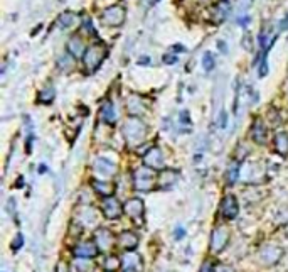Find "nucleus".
<instances>
[{"instance_id":"nucleus-22","label":"nucleus","mask_w":288,"mask_h":272,"mask_svg":"<svg viewBox=\"0 0 288 272\" xmlns=\"http://www.w3.org/2000/svg\"><path fill=\"white\" fill-rule=\"evenodd\" d=\"M101 118L104 124H115L117 122V112H115V107L112 102H106L101 108Z\"/></svg>"},{"instance_id":"nucleus-17","label":"nucleus","mask_w":288,"mask_h":272,"mask_svg":"<svg viewBox=\"0 0 288 272\" xmlns=\"http://www.w3.org/2000/svg\"><path fill=\"white\" fill-rule=\"evenodd\" d=\"M142 257L135 252H127L122 257V267L125 270H142Z\"/></svg>"},{"instance_id":"nucleus-20","label":"nucleus","mask_w":288,"mask_h":272,"mask_svg":"<svg viewBox=\"0 0 288 272\" xmlns=\"http://www.w3.org/2000/svg\"><path fill=\"white\" fill-rule=\"evenodd\" d=\"M251 137H253L255 142H258V144L266 142V129H265V125L260 118L255 120L253 127H251Z\"/></svg>"},{"instance_id":"nucleus-35","label":"nucleus","mask_w":288,"mask_h":272,"mask_svg":"<svg viewBox=\"0 0 288 272\" xmlns=\"http://www.w3.org/2000/svg\"><path fill=\"white\" fill-rule=\"evenodd\" d=\"M181 122H182V125H187V124H191L189 113H187V112H181Z\"/></svg>"},{"instance_id":"nucleus-36","label":"nucleus","mask_w":288,"mask_h":272,"mask_svg":"<svg viewBox=\"0 0 288 272\" xmlns=\"http://www.w3.org/2000/svg\"><path fill=\"white\" fill-rule=\"evenodd\" d=\"M214 272H234V270H233V267H229V265H218Z\"/></svg>"},{"instance_id":"nucleus-30","label":"nucleus","mask_w":288,"mask_h":272,"mask_svg":"<svg viewBox=\"0 0 288 272\" xmlns=\"http://www.w3.org/2000/svg\"><path fill=\"white\" fill-rule=\"evenodd\" d=\"M59 66L62 70H67V68H73V56L71 54H66L59 57Z\"/></svg>"},{"instance_id":"nucleus-24","label":"nucleus","mask_w":288,"mask_h":272,"mask_svg":"<svg viewBox=\"0 0 288 272\" xmlns=\"http://www.w3.org/2000/svg\"><path fill=\"white\" fill-rule=\"evenodd\" d=\"M81 215L85 217V218H81V223L86 225V227H91V225L98 220L96 218V210H95V208H91V206L81 208Z\"/></svg>"},{"instance_id":"nucleus-40","label":"nucleus","mask_w":288,"mask_h":272,"mask_svg":"<svg viewBox=\"0 0 288 272\" xmlns=\"http://www.w3.org/2000/svg\"><path fill=\"white\" fill-rule=\"evenodd\" d=\"M125 272H140V270H125Z\"/></svg>"},{"instance_id":"nucleus-11","label":"nucleus","mask_w":288,"mask_h":272,"mask_svg":"<svg viewBox=\"0 0 288 272\" xmlns=\"http://www.w3.org/2000/svg\"><path fill=\"white\" fill-rule=\"evenodd\" d=\"M93 240H95V244L98 245L99 250H108L115 244V235L112 230L108 228H98Z\"/></svg>"},{"instance_id":"nucleus-31","label":"nucleus","mask_w":288,"mask_h":272,"mask_svg":"<svg viewBox=\"0 0 288 272\" xmlns=\"http://www.w3.org/2000/svg\"><path fill=\"white\" fill-rule=\"evenodd\" d=\"M73 20H75V15H73V14H62L59 17V22L62 25H71Z\"/></svg>"},{"instance_id":"nucleus-3","label":"nucleus","mask_w":288,"mask_h":272,"mask_svg":"<svg viewBox=\"0 0 288 272\" xmlns=\"http://www.w3.org/2000/svg\"><path fill=\"white\" fill-rule=\"evenodd\" d=\"M266 167L261 163H243L239 169V177L248 185H256V183L265 181Z\"/></svg>"},{"instance_id":"nucleus-14","label":"nucleus","mask_w":288,"mask_h":272,"mask_svg":"<svg viewBox=\"0 0 288 272\" xmlns=\"http://www.w3.org/2000/svg\"><path fill=\"white\" fill-rule=\"evenodd\" d=\"M118 240V245L122 247L123 250H127V252H133L135 247L138 245V235L135 232H122L117 237Z\"/></svg>"},{"instance_id":"nucleus-2","label":"nucleus","mask_w":288,"mask_h":272,"mask_svg":"<svg viewBox=\"0 0 288 272\" xmlns=\"http://www.w3.org/2000/svg\"><path fill=\"white\" fill-rule=\"evenodd\" d=\"M157 179H159V177L155 176L154 169H150V167L147 166H142L133 171V188L137 191H142V193L154 191L157 188Z\"/></svg>"},{"instance_id":"nucleus-13","label":"nucleus","mask_w":288,"mask_h":272,"mask_svg":"<svg viewBox=\"0 0 288 272\" xmlns=\"http://www.w3.org/2000/svg\"><path fill=\"white\" fill-rule=\"evenodd\" d=\"M239 211V206H238V201L236 198L233 195L226 196L221 203V215L226 218V220H234Z\"/></svg>"},{"instance_id":"nucleus-12","label":"nucleus","mask_w":288,"mask_h":272,"mask_svg":"<svg viewBox=\"0 0 288 272\" xmlns=\"http://www.w3.org/2000/svg\"><path fill=\"white\" fill-rule=\"evenodd\" d=\"M143 164L150 169H162L164 167V156L159 147L150 149L149 153L143 156Z\"/></svg>"},{"instance_id":"nucleus-19","label":"nucleus","mask_w":288,"mask_h":272,"mask_svg":"<svg viewBox=\"0 0 288 272\" xmlns=\"http://www.w3.org/2000/svg\"><path fill=\"white\" fill-rule=\"evenodd\" d=\"M127 108H128V112L132 113V117H137V115L143 113L145 103L140 97L132 95V97H128V100H127Z\"/></svg>"},{"instance_id":"nucleus-5","label":"nucleus","mask_w":288,"mask_h":272,"mask_svg":"<svg viewBox=\"0 0 288 272\" xmlns=\"http://www.w3.org/2000/svg\"><path fill=\"white\" fill-rule=\"evenodd\" d=\"M229 242V230L224 225H219L212 230L211 235V252L219 254L226 249V245Z\"/></svg>"},{"instance_id":"nucleus-4","label":"nucleus","mask_w":288,"mask_h":272,"mask_svg":"<svg viewBox=\"0 0 288 272\" xmlns=\"http://www.w3.org/2000/svg\"><path fill=\"white\" fill-rule=\"evenodd\" d=\"M106 57V46L104 44H93L86 49V54L83 56V63L88 71H95Z\"/></svg>"},{"instance_id":"nucleus-21","label":"nucleus","mask_w":288,"mask_h":272,"mask_svg":"<svg viewBox=\"0 0 288 272\" xmlns=\"http://www.w3.org/2000/svg\"><path fill=\"white\" fill-rule=\"evenodd\" d=\"M91 186L95 188V191L103 195L104 198H110L113 196V191H115V186L113 183H108V181H103V179H96L91 183Z\"/></svg>"},{"instance_id":"nucleus-38","label":"nucleus","mask_w":288,"mask_h":272,"mask_svg":"<svg viewBox=\"0 0 288 272\" xmlns=\"http://www.w3.org/2000/svg\"><path fill=\"white\" fill-rule=\"evenodd\" d=\"M164 61H165V63H175V61H177V56H172V54H167V56L164 57Z\"/></svg>"},{"instance_id":"nucleus-39","label":"nucleus","mask_w":288,"mask_h":272,"mask_svg":"<svg viewBox=\"0 0 288 272\" xmlns=\"http://www.w3.org/2000/svg\"><path fill=\"white\" fill-rule=\"evenodd\" d=\"M182 237H184V228H177L175 238H182Z\"/></svg>"},{"instance_id":"nucleus-6","label":"nucleus","mask_w":288,"mask_h":272,"mask_svg":"<svg viewBox=\"0 0 288 272\" xmlns=\"http://www.w3.org/2000/svg\"><path fill=\"white\" fill-rule=\"evenodd\" d=\"M101 20L104 25L118 27V25H122L125 20V9L120 7V5H112V7H108L106 10H103Z\"/></svg>"},{"instance_id":"nucleus-37","label":"nucleus","mask_w":288,"mask_h":272,"mask_svg":"<svg viewBox=\"0 0 288 272\" xmlns=\"http://www.w3.org/2000/svg\"><path fill=\"white\" fill-rule=\"evenodd\" d=\"M286 213H288V208H286ZM276 218H278V223H286V222H288V220L285 218V213H283V210H281V211L278 213V217H276Z\"/></svg>"},{"instance_id":"nucleus-27","label":"nucleus","mask_w":288,"mask_h":272,"mask_svg":"<svg viewBox=\"0 0 288 272\" xmlns=\"http://www.w3.org/2000/svg\"><path fill=\"white\" fill-rule=\"evenodd\" d=\"M120 267H122V259L108 257L106 260H104V270L106 272H117Z\"/></svg>"},{"instance_id":"nucleus-7","label":"nucleus","mask_w":288,"mask_h":272,"mask_svg":"<svg viewBox=\"0 0 288 272\" xmlns=\"http://www.w3.org/2000/svg\"><path fill=\"white\" fill-rule=\"evenodd\" d=\"M123 210L125 213L137 222L138 225L143 223V213H145V206H143V201L140 198H130V200L123 205Z\"/></svg>"},{"instance_id":"nucleus-41","label":"nucleus","mask_w":288,"mask_h":272,"mask_svg":"<svg viewBox=\"0 0 288 272\" xmlns=\"http://www.w3.org/2000/svg\"><path fill=\"white\" fill-rule=\"evenodd\" d=\"M202 2H206V0H202Z\"/></svg>"},{"instance_id":"nucleus-26","label":"nucleus","mask_w":288,"mask_h":272,"mask_svg":"<svg viewBox=\"0 0 288 272\" xmlns=\"http://www.w3.org/2000/svg\"><path fill=\"white\" fill-rule=\"evenodd\" d=\"M239 164L236 163H231V166L228 167V172H226V181L229 183V185H234L236 183V179L239 177Z\"/></svg>"},{"instance_id":"nucleus-1","label":"nucleus","mask_w":288,"mask_h":272,"mask_svg":"<svg viewBox=\"0 0 288 272\" xmlns=\"http://www.w3.org/2000/svg\"><path fill=\"white\" fill-rule=\"evenodd\" d=\"M147 134H149V127L138 117H130L123 125V135L128 147H138L140 144H143Z\"/></svg>"},{"instance_id":"nucleus-10","label":"nucleus","mask_w":288,"mask_h":272,"mask_svg":"<svg viewBox=\"0 0 288 272\" xmlns=\"http://www.w3.org/2000/svg\"><path fill=\"white\" fill-rule=\"evenodd\" d=\"M99 252L98 245L95 244V240H90V242H81L78 244L75 249H73V254L76 257H83V259H91V257H96Z\"/></svg>"},{"instance_id":"nucleus-32","label":"nucleus","mask_w":288,"mask_h":272,"mask_svg":"<svg viewBox=\"0 0 288 272\" xmlns=\"http://www.w3.org/2000/svg\"><path fill=\"white\" fill-rule=\"evenodd\" d=\"M214 270H216V265H214L212 260H206V262L202 264V267H201V270H199V272H214Z\"/></svg>"},{"instance_id":"nucleus-23","label":"nucleus","mask_w":288,"mask_h":272,"mask_svg":"<svg viewBox=\"0 0 288 272\" xmlns=\"http://www.w3.org/2000/svg\"><path fill=\"white\" fill-rule=\"evenodd\" d=\"M275 150L281 156H286L288 154V135L283 134H278L275 137Z\"/></svg>"},{"instance_id":"nucleus-34","label":"nucleus","mask_w":288,"mask_h":272,"mask_svg":"<svg viewBox=\"0 0 288 272\" xmlns=\"http://www.w3.org/2000/svg\"><path fill=\"white\" fill-rule=\"evenodd\" d=\"M20 245H22V235H17V237H15V242H12V249L17 250V249H20Z\"/></svg>"},{"instance_id":"nucleus-9","label":"nucleus","mask_w":288,"mask_h":272,"mask_svg":"<svg viewBox=\"0 0 288 272\" xmlns=\"http://www.w3.org/2000/svg\"><path fill=\"white\" fill-rule=\"evenodd\" d=\"M101 210H103V215L108 220H117L122 217V213H125L123 206L120 205V201L113 196L104 198L101 201Z\"/></svg>"},{"instance_id":"nucleus-16","label":"nucleus","mask_w":288,"mask_h":272,"mask_svg":"<svg viewBox=\"0 0 288 272\" xmlns=\"http://www.w3.org/2000/svg\"><path fill=\"white\" fill-rule=\"evenodd\" d=\"M177 176L179 174L174 169H162L159 179H157V188H160V190H170L175 185Z\"/></svg>"},{"instance_id":"nucleus-28","label":"nucleus","mask_w":288,"mask_h":272,"mask_svg":"<svg viewBox=\"0 0 288 272\" xmlns=\"http://www.w3.org/2000/svg\"><path fill=\"white\" fill-rule=\"evenodd\" d=\"M54 95H56V92H54V88L52 86H48L46 90H43L39 93V100L43 102V103H51L52 100H54Z\"/></svg>"},{"instance_id":"nucleus-29","label":"nucleus","mask_w":288,"mask_h":272,"mask_svg":"<svg viewBox=\"0 0 288 272\" xmlns=\"http://www.w3.org/2000/svg\"><path fill=\"white\" fill-rule=\"evenodd\" d=\"M214 66H216V61H214V56L211 53H206L202 56V68L206 71H211L214 70Z\"/></svg>"},{"instance_id":"nucleus-25","label":"nucleus","mask_w":288,"mask_h":272,"mask_svg":"<svg viewBox=\"0 0 288 272\" xmlns=\"http://www.w3.org/2000/svg\"><path fill=\"white\" fill-rule=\"evenodd\" d=\"M93 269H95V264H93L91 259L76 257V260H75V272H93Z\"/></svg>"},{"instance_id":"nucleus-33","label":"nucleus","mask_w":288,"mask_h":272,"mask_svg":"<svg viewBox=\"0 0 288 272\" xmlns=\"http://www.w3.org/2000/svg\"><path fill=\"white\" fill-rule=\"evenodd\" d=\"M56 272H69V265H67V262H64V260H59L56 265Z\"/></svg>"},{"instance_id":"nucleus-18","label":"nucleus","mask_w":288,"mask_h":272,"mask_svg":"<svg viewBox=\"0 0 288 272\" xmlns=\"http://www.w3.org/2000/svg\"><path fill=\"white\" fill-rule=\"evenodd\" d=\"M67 53H69L73 57H81L86 54L85 51V43H83L81 36H71L69 41H67Z\"/></svg>"},{"instance_id":"nucleus-15","label":"nucleus","mask_w":288,"mask_h":272,"mask_svg":"<svg viewBox=\"0 0 288 272\" xmlns=\"http://www.w3.org/2000/svg\"><path fill=\"white\" fill-rule=\"evenodd\" d=\"M95 172L101 177H110L117 172V164H113L112 161L104 158H96L95 159Z\"/></svg>"},{"instance_id":"nucleus-8","label":"nucleus","mask_w":288,"mask_h":272,"mask_svg":"<svg viewBox=\"0 0 288 272\" xmlns=\"http://www.w3.org/2000/svg\"><path fill=\"white\" fill-rule=\"evenodd\" d=\"M281 255H283V249L278 247V245H265L263 249L260 250V259L261 262H263L265 265H275L280 262Z\"/></svg>"}]
</instances>
